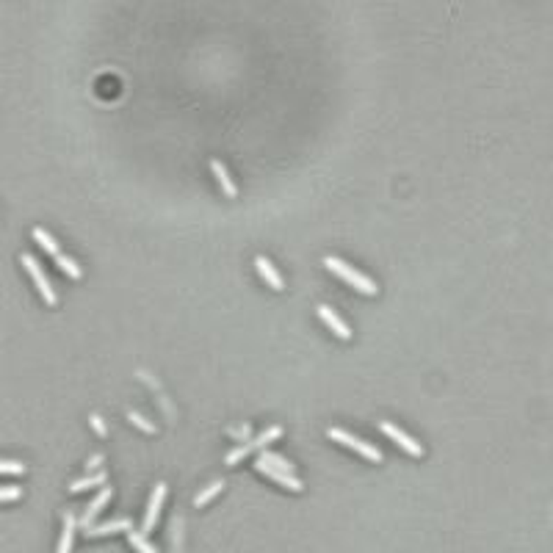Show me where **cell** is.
<instances>
[{
    "instance_id": "17",
    "label": "cell",
    "mask_w": 553,
    "mask_h": 553,
    "mask_svg": "<svg viewBox=\"0 0 553 553\" xmlns=\"http://www.w3.org/2000/svg\"><path fill=\"white\" fill-rule=\"evenodd\" d=\"M53 260H56V266H59V268H61L67 277H73V280H80V277H83L80 266L75 263V260H73V257H67V255H61V252H59Z\"/></svg>"
},
{
    "instance_id": "11",
    "label": "cell",
    "mask_w": 553,
    "mask_h": 553,
    "mask_svg": "<svg viewBox=\"0 0 553 553\" xmlns=\"http://www.w3.org/2000/svg\"><path fill=\"white\" fill-rule=\"evenodd\" d=\"M211 172L216 174V180H219V185H222V191H225V194H227V197L233 199V197H236V194H238V188H236V183L230 180V172L225 169V163H222V160H219V158H211Z\"/></svg>"
},
{
    "instance_id": "18",
    "label": "cell",
    "mask_w": 553,
    "mask_h": 553,
    "mask_svg": "<svg viewBox=\"0 0 553 553\" xmlns=\"http://www.w3.org/2000/svg\"><path fill=\"white\" fill-rule=\"evenodd\" d=\"M260 460H263V462H268V465H271V468H277V471L294 474V465H291L288 460H282L280 454H274V451H266V448H263V451H260Z\"/></svg>"
},
{
    "instance_id": "8",
    "label": "cell",
    "mask_w": 553,
    "mask_h": 553,
    "mask_svg": "<svg viewBox=\"0 0 553 553\" xmlns=\"http://www.w3.org/2000/svg\"><path fill=\"white\" fill-rule=\"evenodd\" d=\"M255 471L263 476H268L271 481H277V484H282V487H288V490H302V481L296 478L294 474H285V471H277V468H271L268 462H263V460H257L255 462Z\"/></svg>"
},
{
    "instance_id": "13",
    "label": "cell",
    "mask_w": 553,
    "mask_h": 553,
    "mask_svg": "<svg viewBox=\"0 0 553 553\" xmlns=\"http://www.w3.org/2000/svg\"><path fill=\"white\" fill-rule=\"evenodd\" d=\"M116 531H130V520H111V523H103V526H89L86 529V537H108V534H116Z\"/></svg>"
},
{
    "instance_id": "1",
    "label": "cell",
    "mask_w": 553,
    "mask_h": 553,
    "mask_svg": "<svg viewBox=\"0 0 553 553\" xmlns=\"http://www.w3.org/2000/svg\"><path fill=\"white\" fill-rule=\"evenodd\" d=\"M324 266H326L332 274H338L340 280H346V282H349L354 291L365 294V296H374V294L379 291V288H377V282H374L371 277L360 274L357 268H351V266H349V263H343L340 257H332V255H329V257H324Z\"/></svg>"
},
{
    "instance_id": "12",
    "label": "cell",
    "mask_w": 553,
    "mask_h": 553,
    "mask_svg": "<svg viewBox=\"0 0 553 553\" xmlns=\"http://www.w3.org/2000/svg\"><path fill=\"white\" fill-rule=\"evenodd\" d=\"M75 529H78V520L73 512L64 515V529H61V540H59V551L56 553H70L73 551V540H75Z\"/></svg>"
},
{
    "instance_id": "9",
    "label": "cell",
    "mask_w": 553,
    "mask_h": 553,
    "mask_svg": "<svg viewBox=\"0 0 553 553\" xmlns=\"http://www.w3.org/2000/svg\"><path fill=\"white\" fill-rule=\"evenodd\" d=\"M316 313H318V318H321V321H324V324H326V326H329V329L338 335V338H343V340H349V338H351V329H349V324L338 316V313H335L329 305H318Z\"/></svg>"
},
{
    "instance_id": "21",
    "label": "cell",
    "mask_w": 553,
    "mask_h": 553,
    "mask_svg": "<svg viewBox=\"0 0 553 553\" xmlns=\"http://www.w3.org/2000/svg\"><path fill=\"white\" fill-rule=\"evenodd\" d=\"M22 495V487H17V484H11V487H0V503L3 501H17Z\"/></svg>"
},
{
    "instance_id": "14",
    "label": "cell",
    "mask_w": 553,
    "mask_h": 553,
    "mask_svg": "<svg viewBox=\"0 0 553 553\" xmlns=\"http://www.w3.org/2000/svg\"><path fill=\"white\" fill-rule=\"evenodd\" d=\"M105 471H97V474L91 476H83L78 481H73L70 484V492H83V490H91V487H105Z\"/></svg>"
},
{
    "instance_id": "3",
    "label": "cell",
    "mask_w": 553,
    "mask_h": 553,
    "mask_svg": "<svg viewBox=\"0 0 553 553\" xmlns=\"http://www.w3.org/2000/svg\"><path fill=\"white\" fill-rule=\"evenodd\" d=\"M335 443H340V446H349V448H354L360 457H365V460H371V462H382L385 460V454L377 448V446H371V443H365V440H360V437H354V434H349V432H343V429H338V426H332L329 432H326Z\"/></svg>"
},
{
    "instance_id": "19",
    "label": "cell",
    "mask_w": 553,
    "mask_h": 553,
    "mask_svg": "<svg viewBox=\"0 0 553 553\" xmlns=\"http://www.w3.org/2000/svg\"><path fill=\"white\" fill-rule=\"evenodd\" d=\"M222 487H225V481H222V478H216V481H213L211 487H205V490H202V492H199V495L194 498V506H205V503H208L211 498H216V495L222 492Z\"/></svg>"
},
{
    "instance_id": "16",
    "label": "cell",
    "mask_w": 553,
    "mask_h": 553,
    "mask_svg": "<svg viewBox=\"0 0 553 553\" xmlns=\"http://www.w3.org/2000/svg\"><path fill=\"white\" fill-rule=\"evenodd\" d=\"M128 543H130L139 553H158V548L147 540V534H144V531H133V529H130V531H128Z\"/></svg>"
},
{
    "instance_id": "20",
    "label": "cell",
    "mask_w": 553,
    "mask_h": 553,
    "mask_svg": "<svg viewBox=\"0 0 553 553\" xmlns=\"http://www.w3.org/2000/svg\"><path fill=\"white\" fill-rule=\"evenodd\" d=\"M128 418H130V423H136L142 432H147V434H153V432H156V426H153L147 418H142L136 409H128Z\"/></svg>"
},
{
    "instance_id": "10",
    "label": "cell",
    "mask_w": 553,
    "mask_h": 553,
    "mask_svg": "<svg viewBox=\"0 0 553 553\" xmlns=\"http://www.w3.org/2000/svg\"><path fill=\"white\" fill-rule=\"evenodd\" d=\"M255 268L260 271V277H263V280H266V282H268L271 288H277V291H282V285H285V282H282V277H280V271H277V268L271 266V260H268V257H263V255H257V257H255Z\"/></svg>"
},
{
    "instance_id": "4",
    "label": "cell",
    "mask_w": 553,
    "mask_h": 553,
    "mask_svg": "<svg viewBox=\"0 0 553 553\" xmlns=\"http://www.w3.org/2000/svg\"><path fill=\"white\" fill-rule=\"evenodd\" d=\"M22 260V266H25V271L33 277V282H36V288H39V294H42V299L53 308L56 302H59V296H56V291H53V285H50V280H47V274H45V268L39 266V260L33 257V255H22L20 257Z\"/></svg>"
},
{
    "instance_id": "2",
    "label": "cell",
    "mask_w": 553,
    "mask_h": 553,
    "mask_svg": "<svg viewBox=\"0 0 553 553\" xmlns=\"http://www.w3.org/2000/svg\"><path fill=\"white\" fill-rule=\"evenodd\" d=\"M280 437H282V429H280V426H268V429H266V432H260L255 440H246L241 448H233V451L225 457V462H227V465H236V462H241L246 454H252V451H263L268 443H274V440H280Z\"/></svg>"
},
{
    "instance_id": "6",
    "label": "cell",
    "mask_w": 553,
    "mask_h": 553,
    "mask_svg": "<svg viewBox=\"0 0 553 553\" xmlns=\"http://www.w3.org/2000/svg\"><path fill=\"white\" fill-rule=\"evenodd\" d=\"M111 495H114V490H111V487H103V490H100V492L94 495V501H91V503L86 506V512L80 515V520H78L83 531H86V529H89V526H91V523L97 520V515H100V512L105 509V503L111 501Z\"/></svg>"
},
{
    "instance_id": "5",
    "label": "cell",
    "mask_w": 553,
    "mask_h": 553,
    "mask_svg": "<svg viewBox=\"0 0 553 553\" xmlns=\"http://www.w3.org/2000/svg\"><path fill=\"white\" fill-rule=\"evenodd\" d=\"M379 432H385L391 440H395V443H398V446H401L407 454H412L415 460H418V457H423V448H421V443H418V440H412L407 432H401L395 423H391V421H382V423H379Z\"/></svg>"
},
{
    "instance_id": "15",
    "label": "cell",
    "mask_w": 553,
    "mask_h": 553,
    "mask_svg": "<svg viewBox=\"0 0 553 553\" xmlns=\"http://www.w3.org/2000/svg\"><path fill=\"white\" fill-rule=\"evenodd\" d=\"M31 236H33V241H36V243H39L45 252H50L53 257L61 252V249H59V243H56V238L50 236L47 230H42V227H33V233H31Z\"/></svg>"
},
{
    "instance_id": "23",
    "label": "cell",
    "mask_w": 553,
    "mask_h": 553,
    "mask_svg": "<svg viewBox=\"0 0 553 553\" xmlns=\"http://www.w3.org/2000/svg\"><path fill=\"white\" fill-rule=\"evenodd\" d=\"M89 421H91V426H94V432H97L100 437H105V434H108V429H105V421H103V418H100L97 412H94V415H91Z\"/></svg>"
},
{
    "instance_id": "25",
    "label": "cell",
    "mask_w": 553,
    "mask_h": 553,
    "mask_svg": "<svg viewBox=\"0 0 553 553\" xmlns=\"http://www.w3.org/2000/svg\"><path fill=\"white\" fill-rule=\"evenodd\" d=\"M230 434H233L236 440H249V426H241V429H233Z\"/></svg>"
},
{
    "instance_id": "22",
    "label": "cell",
    "mask_w": 553,
    "mask_h": 553,
    "mask_svg": "<svg viewBox=\"0 0 553 553\" xmlns=\"http://www.w3.org/2000/svg\"><path fill=\"white\" fill-rule=\"evenodd\" d=\"M0 474H25V465L22 462H8V460H0Z\"/></svg>"
},
{
    "instance_id": "24",
    "label": "cell",
    "mask_w": 553,
    "mask_h": 553,
    "mask_svg": "<svg viewBox=\"0 0 553 553\" xmlns=\"http://www.w3.org/2000/svg\"><path fill=\"white\" fill-rule=\"evenodd\" d=\"M103 465V454H94L89 462H86V471H94V468H100Z\"/></svg>"
},
{
    "instance_id": "7",
    "label": "cell",
    "mask_w": 553,
    "mask_h": 553,
    "mask_svg": "<svg viewBox=\"0 0 553 553\" xmlns=\"http://www.w3.org/2000/svg\"><path fill=\"white\" fill-rule=\"evenodd\" d=\"M163 498H166V484H156L153 495H150V506H147V515H144V523H142V531L150 534L156 529V520L160 515V506H163Z\"/></svg>"
}]
</instances>
